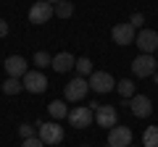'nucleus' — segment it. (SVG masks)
<instances>
[{
	"instance_id": "nucleus-14",
	"label": "nucleus",
	"mask_w": 158,
	"mask_h": 147,
	"mask_svg": "<svg viewBox=\"0 0 158 147\" xmlns=\"http://www.w3.org/2000/svg\"><path fill=\"white\" fill-rule=\"evenodd\" d=\"M74 63H77V58L71 55V53H58V55H53V63L50 66L56 68V74H66L74 68Z\"/></svg>"
},
{
	"instance_id": "nucleus-23",
	"label": "nucleus",
	"mask_w": 158,
	"mask_h": 147,
	"mask_svg": "<svg viewBox=\"0 0 158 147\" xmlns=\"http://www.w3.org/2000/svg\"><path fill=\"white\" fill-rule=\"evenodd\" d=\"M21 147H45V142H42L37 134H34V137H29V139H24V142H21Z\"/></svg>"
},
{
	"instance_id": "nucleus-6",
	"label": "nucleus",
	"mask_w": 158,
	"mask_h": 147,
	"mask_svg": "<svg viewBox=\"0 0 158 147\" xmlns=\"http://www.w3.org/2000/svg\"><path fill=\"white\" fill-rule=\"evenodd\" d=\"M135 45L140 47V53L153 55V53L158 50V32H153V29H140L137 37H135Z\"/></svg>"
},
{
	"instance_id": "nucleus-8",
	"label": "nucleus",
	"mask_w": 158,
	"mask_h": 147,
	"mask_svg": "<svg viewBox=\"0 0 158 147\" xmlns=\"http://www.w3.org/2000/svg\"><path fill=\"white\" fill-rule=\"evenodd\" d=\"M111 37H113V42L116 45H132L135 42V37H137V32H135V26H132L129 21H124V24H116V26L111 29Z\"/></svg>"
},
{
	"instance_id": "nucleus-17",
	"label": "nucleus",
	"mask_w": 158,
	"mask_h": 147,
	"mask_svg": "<svg viewBox=\"0 0 158 147\" xmlns=\"http://www.w3.org/2000/svg\"><path fill=\"white\" fill-rule=\"evenodd\" d=\"M116 89H118V95H121V97H129V100L137 95V92H135V81H132V79H121L116 84Z\"/></svg>"
},
{
	"instance_id": "nucleus-25",
	"label": "nucleus",
	"mask_w": 158,
	"mask_h": 147,
	"mask_svg": "<svg viewBox=\"0 0 158 147\" xmlns=\"http://www.w3.org/2000/svg\"><path fill=\"white\" fill-rule=\"evenodd\" d=\"M6 34H8V21L0 18V37H6Z\"/></svg>"
},
{
	"instance_id": "nucleus-9",
	"label": "nucleus",
	"mask_w": 158,
	"mask_h": 147,
	"mask_svg": "<svg viewBox=\"0 0 158 147\" xmlns=\"http://www.w3.org/2000/svg\"><path fill=\"white\" fill-rule=\"evenodd\" d=\"M132 145V129L129 126H113L108 131V147H129Z\"/></svg>"
},
{
	"instance_id": "nucleus-16",
	"label": "nucleus",
	"mask_w": 158,
	"mask_h": 147,
	"mask_svg": "<svg viewBox=\"0 0 158 147\" xmlns=\"http://www.w3.org/2000/svg\"><path fill=\"white\" fill-rule=\"evenodd\" d=\"M142 147H158V126H148L142 134Z\"/></svg>"
},
{
	"instance_id": "nucleus-27",
	"label": "nucleus",
	"mask_w": 158,
	"mask_h": 147,
	"mask_svg": "<svg viewBox=\"0 0 158 147\" xmlns=\"http://www.w3.org/2000/svg\"><path fill=\"white\" fill-rule=\"evenodd\" d=\"M153 79H156V84H158V71H156V74H153Z\"/></svg>"
},
{
	"instance_id": "nucleus-5",
	"label": "nucleus",
	"mask_w": 158,
	"mask_h": 147,
	"mask_svg": "<svg viewBox=\"0 0 158 147\" xmlns=\"http://www.w3.org/2000/svg\"><path fill=\"white\" fill-rule=\"evenodd\" d=\"M87 92H90V84H87V79H82V76H77V79H71L66 84V89H63V95H66L69 102H79L85 100Z\"/></svg>"
},
{
	"instance_id": "nucleus-1",
	"label": "nucleus",
	"mask_w": 158,
	"mask_h": 147,
	"mask_svg": "<svg viewBox=\"0 0 158 147\" xmlns=\"http://www.w3.org/2000/svg\"><path fill=\"white\" fill-rule=\"evenodd\" d=\"M69 124L74 126V129H87V126L95 121V110H92L90 105H77L74 110H69Z\"/></svg>"
},
{
	"instance_id": "nucleus-3",
	"label": "nucleus",
	"mask_w": 158,
	"mask_h": 147,
	"mask_svg": "<svg viewBox=\"0 0 158 147\" xmlns=\"http://www.w3.org/2000/svg\"><path fill=\"white\" fill-rule=\"evenodd\" d=\"M156 68H158V61L153 55H148V53H140V55L132 61V74H135V76H142V79H145V76H153Z\"/></svg>"
},
{
	"instance_id": "nucleus-28",
	"label": "nucleus",
	"mask_w": 158,
	"mask_h": 147,
	"mask_svg": "<svg viewBox=\"0 0 158 147\" xmlns=\"http://www.w3.org/2000/svg\"><path fill=\"white\" fill-rule=\"evenodd\" d=\"M129 147H132V145H129Z\"/></svg>"
},
{
	"instance_id": "nucleus-22",
	"label": "nucleus",
	"mask_w": 158,
	"mask_h": 147,
	"mask_svg": "<svg viewBox=\"0 0 158 147\" xmlns=\"http://www.w3.org/2000/svg\"><path fill=\"white\" fill-rule=\"evenodd\" d=\"M19 134H21V139H29V137H34L37 131H34L32 124H21V126H19Z\"/></svg>"
},
{
	"instance_id": "nucleus-11",
	"label": "nucleus",
	"mask_w": 158,
	"mask_h": 147,
	"mask_svg": "<svg viewBox=\"0 0 158 147\" xmlns=\"http://www.w3.org/2000/svg\"><path fill=\"white\" fill-rule=\"evenodd\" d=\"M95 121H98V126H103V129H113L116 121H118L116 108L113 105H98L95 108Z\"/></svg>"
},
{
	"instance_id": "nucleus-2",
	"label": "nucleus",
	"mask_w": 158,
	"mask_h": 147,
	"mask_svg": "<svg viewBox=\"0 0 158 147\" xmlns=\"http://www.w3.org/2000/svg\"><path fill=\"white\" fill-rule=\"evenodd\" d=\"M87 84H90V89L98 92V95H106V92L116 89V81H113V76L108 71H92L90 79H87Z\"/></svg>"
},
{
	"instance_id": "nucleus-19",
	"label": "nucleus",
	"mask_w": 158,
	"mask_h": 147,
	"mask_svg": "<svg viewBox=\"0 0 158 147\" xmlns=\"http://www.w3.org/2000/svg\"><path fill=\"white\" fill-rule=\"evenodd\" d=\"M74 68L79 71V76H90V74H92V61H90V58H77Z\"/></svg>"
},
{
	"instance_id": "nucleus-20",
	"label": "nucleus",
	"mask_w": 158,
	"mask_h": 147,
	"mask_svg": "<svg viewBox=\"0 0 158 147\" xmlns=\"http://www.w3.org/2000/svg\"><path fill=\"white\" fill-rule=\"evenodd\" d=\"M71 13H74V6L69 3V0H61V3L56 6V16H58V18H69Z\"/></svg>"
},
{
	"instance_id": "nucleus-7",
	"label": "nucleus",
	"mask_w": 158,
	"mask_h": 147,
	"mask_svg": "<svg viewBox=\"0 0 158 147\" xmlns=\"http://www.w3.org/2000/svg\"><path fill=\"white\" fill-rule=\"evenodd\" d=\"M40 129H37V137L45 145H61L63 142V129L56 124V121H50V124H37Z\"/></svg>"
},
{
	"instance_id": "nucleus-13",
	"label": "nucleus",
	"mask_w": 158,
	"mask_h": 147,
	"mask_svg": "<svg viewBox=\"0 0 158 147\" xmlns=\"http://www.w3.org/2000/svg\"><path fill=\"white\" fill-rule=\"evenodd\" d=\"M6 71L13 79H24V74L29 71V66H27V61H24L21 55H8L6 58Z\"/></svg>"
},
{
	"instance_id": "nucleus-26",
	"label": "nucleus",
	"mask_w": 158,
	"mask_h": 147,
	"mask_svg": "<svg viewBox=\"0 0 158 147\" xmlns=\"http://www.w3.org/2000/svg\"><path fill=\"white\" fill-rule=\"evenodd\" d=\"M45 3H50V6H58V3H61V0H45Z\"/></svg>"
},
{
	"instance_id": "nucleus-10",
	"label": "nucleus",
	"mask_w": 158,
	"mask_h": 147,
	"mask_svg": "<svg viewBox=\"0 0 158 147\" xmlns=\"http://www.w3.org/2000/svg\"><path fill=\"white\" fill-rule=\"evenodd\" d=\"M53 13H56V6L45 3V0H37V3L29 8V21H32V24H45Z\"/></svg>"
},
{
	"instance_id": "nucleus-12",
	"label": "nucleus",
	"mask_w": 158,
	"mask_h": 147,
	"mask_svg": "<svg viewBox=\"0 0 158 147\" xmlns=\"http://www.w3.org/2000/svg\"><path fill=\"white\" fill-rule=\"evenodd\" d=\"M129 108H132V113L137 116V118H148V116L153 113V102L148 95H135L129 100Z\"/></svg>"
},
{
	"instance_id": "nucleus-4",
	"label": "nucleus",
	"mask_w": 158,
	"mask_h": 147,
	"mask_svg": "<svg viewBox=\"0 0 158 147\" xmlns=\"http://www.w3.org/2000/svg\"><path fill=\"white\" fill-rule=\"evenodd\" d=\"M21 84H24V89L27 92H32V95H42V92L48 89V79H45V74L40 71H27L24 74V79H21Z\"/></svg>"
},
{
	"instance_id": "nucleus-24",
	"label": "nucleus",
	"mask_w": 158,
	"mask_h": 147,
	"mask_svg": "<svg viewBox=\"0 0 158 147\" xmlns=\"http://www.w3.org/2000/svg\"><path fill=\"white\" fill-rule=\"evenodd\" d=\"M129 24L135 29H142V24H145V16H142V13H132L129 16Z\"/></svg>"
},
{
	"instance_id": "nucleus-15",
	"label": "nucleus",
	"mask_w": 158,
	"mask_h": 147,
	"mask_svg": "<svg viewBox=\"0 0 158 147\" xmlns=\"http://www.w3.org/2000/svg\"><path fill=\"white\" fill-rule=\"evenodd\" d=\"M48 113H50L53 118L61 121V118H66V116H69V108H66V102H63V100H53L50 105H48Z\"/></svg>"
},
{
	"instance_id": "nucleus-21",
	"label": "nucleus",
	"mask_w": 158,
	"mask_h": 147,
	"mask_svg": "<svg viewBox=\"0 0 158 147\" xmlns=\"http://www.w3.org/2000/svg\"><path fill=\"white\" fill-rule=\"evenodd\" d=\"M34 63H37V68H45V66H50V63H53V58L48 55L45 50H37V53H34Z\"/></svg>"
},
{
	"instance_id": "nucleus-18",
	"label": "nucleus",
	"mask_w": 158,
	"mask_h": 147,
	"mask_svg": "<svg viewBox=\"0 0 158 147\" xmlns=\"http://www.w3.org/2000/svg\"><path fill=\"white\" fill-rule=\"evenodd\" d=\"M21 89H24L21 79H13V76H8V79L3 81V92H6V95H19Z\"/></svg>"
}]
</instances>
